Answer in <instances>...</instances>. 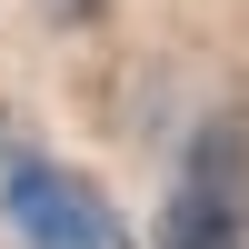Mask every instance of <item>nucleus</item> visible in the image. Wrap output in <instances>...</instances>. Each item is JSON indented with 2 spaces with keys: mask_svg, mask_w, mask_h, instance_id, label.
Returning <instances> with one entry per match:
<instances>
[{
  "mask_svg": "<svg viewBox=\"0 0 249 249\" xmlns=\"http://www.w3.org/2000/svg\"><path fill=\"white\" fill-rule=\"evenodd\" d=\"M150 249H249V110L199 120L190 160H179V190L160 199Z\"/></svg>",
  "mask_w": 249,
  "mask_h": 249,
  "instance_id": "f257e3e1",
  "label": "nucleus"
},
{
  "mask_svg": "<svg viewBox=\"0 0 249 249\" xmlns=\"http://www.w3.org/2000/svg\"><path fill=\"white\" fill-rule=\"evenodd\" d=\"M0 210H10L20 249H130L120 219H110V199L80 170H60V160H10L0 170Z\"/></svg>",
  "mask_w": 249,
  "mask_h": 249,
  "instance_id": "f03ea898",
  "label": "nucleus"
}]
</instances>
